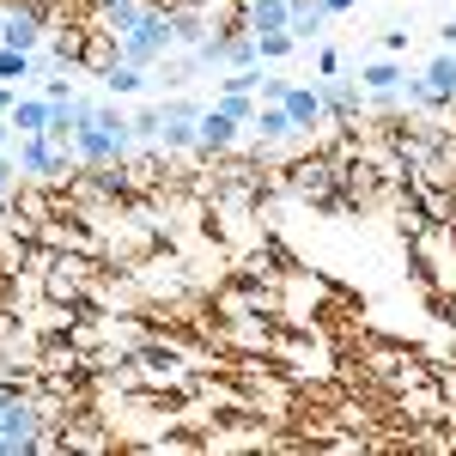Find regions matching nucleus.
Segmentation results:
<instances>
[{
  "label": "nucleus",
  "mask_w": 456,
  "mask_h": 456,
  "mask_svg": "<svg viewBox=\"0 0 456 456\" xmlns=\"http://www.w3.org/2000/svg\"><path fill=\"white\" fill-rule=\"evenodd\" d=\"M49 451V414L37 408V395H19L0 420V456H31Z\"/></svg>",
  "instance_id": "obj_1"
},
{
  "label": "nucleus",
  "mask_w": 456,
  "mask_h": 456,
  "mask_svg": "<svg viewBox=\"0 0 456 456\" xmlns=\"http://www.w3.org/2000/svg\"><path fill=\"white\" fill-rule=\"evenodd\" d=\"M68 165H79V159H73V146H61L55 134H19V171L25 176H37V183H61Z\"/></svg>",
  "instance_id": "obj_2"
},
{
  "label": "nucleus",
  "mask_w": 456,
  "mask_h": 456,
  "mask_svg": "<svg viewBox=\"0 0 456 456\" xmlns=\"http://www.w3.org/2000/svg\"><path fill=\"white\" fill-rule=\"evenodd\" d=\"M201 110L195 98H171V104H159V146L165 152H195L201 146Z\"/></svg>",
  "instance_id": "obj_3"
},
{
  "label": "nucleus",
  "mask_w": 456,
  "mask_h": 456,
  "mask_svg": "<svg viewBox=\"0 0 456 456\" xmlns=\"http://www.w3.org/2000/svg\"><path fill=\"white\" fill-rule=\"evenodd\" d=\"M128 146H134L128 134H110L104 122L92 116V122L73 134V159H79L86 171H104V165H122V159H128Z\"/></svg>",
  "instance_id": "obj_4"
},
{
  "label": "nucleus",
  "mask_w": 456,
  "mask_h": 456,
  "mask_svg": "<svg viewBox=\"0 0 456 456\" xmlns=\"http://www.w3.org/2000/svg\"><path fill=\"white\" fill-rule=\"evenodd\" d=\"M316 92H322V110H329V122H359V110H365V86L359 79H316Z\"/></svg>",
  "instance_id": "obj_5"
},
{
  "label": "nucleus",
  "mask_w": 456,
  "mask_h": 456,
  "mask_svg": "<svg viewBox=\"0 0 456 456\" xmlns=\"http://www.w3.org/2000/svg\"><path fill=\"white\" fill-rule=\"evenodd\" d=\"M238 141H244V122H238V116H225L219 104L201 110V146H195V152H232Z\"/></svg>",
  "instance_id": "obj_6"
},
{
  "label": "nucleus",
  "mask_w": 456,
  "mask_h": 456,
  "mask_svg": "<svg viewBox=\"0 0 456 456\" xmlns=\"http://www.w3.org/2000/svg\"><path fill=\"white\" fill-rule=\"evenodd\" d=\"M286 116L298 122V134H311V128H329V110H322V92L316 86H286Z\"/></svg>",
  "instance_id": "obj_7"
},
{
  "label": "nucleus",
  "mask_w": 456,
  "mask_h": 456,
  "mask_svg": "<svg viewBox=\"0 0 456 456\" xmlns=\"http://www.w3.org/2000/svg\"><path fill=\"white\" fill-rule=\"evenodd\" d=\"M359 86H365V98H378V92H402V79H408V68L389 55V61H359V73H353Z\"/></svg>",
  "instance_id": "obj_8"
},
{
  "label": "nucleus",
  "mask_w": 456,
  "mask_h": 456,
  "mask_svg": "<svg viewBox=\"0 0 456 456\" xmlns=\"http://www.w3.org/2000/svg\"><path fill=\"white\" fill-rule=\"evenodd\" d=\"M6 122H12V134H49L55 104H49V98H19V104L6 110Z\"/></svg>",
  "instance_id": "obj_9"
},
{
  "label": "nucleus",
  "mask_w": 456,
  "mask_h": 456,
  "mask_svg": "<svg viewBox=\"0 0 456 456\" xmlns=\"http://www.w3.org/2000/svg\"><path fill=\"white\" fill-rule=\"evenodd\" d=\"M256 141L262 146H286V141H298V122L286 116V104H268V110H256Z\"/></svg>",
  "instance_id": "obj_10"
},
{
  "label": "nucleus",
  "mask_w": 456,
  "mask_h": 456,
  "mask_svg": "<svg viewBox=\"0 0 456 456\" xmlns=\"http://www.w3.org/2000/svg\"><path fill=\"white\" fill-rule=\"evenodd\" d=\"M134 365H146L152 378H183V371H189L171 341H141V347H134Z\"/></svg>",
  "instance_id": "obj_11"
},
{
  "label": "nucleus",
  "mask_w": 456,
  "mask_h": 456,
  "mask_svg": "<svg viewBox=\"0 0 456 456\" xmlns=\"http://www.w3.org/2000/svg\"><path fill=\"white\" fill-rule=\"evenodd\" d=\"M292 19V0H244V31H286Z\"/></svg>",
  "instance_id": "obj_12"
},
{
  "label": "nucleus",
  "mask_w": 456,
  "mask_h": 456,
  "mask_svg": "<svg viewBox=\"0 0 456 456\" xmlns=\"http://www.w3.org/2000/svg\"><path fill=\"white\" fill-rule=\"evenodd\" d=\"M98 79H104V92H110V98H141L146 86H152V79H146V68H134V61H110V68L98 73Z\"/></svg>",
  "instance_id": "obj_13"
},
{
  "label": "nucleus",
  "mask_w": 456,
  "mask_h": 456,
  "mask_svg": "<svg viewBox=\"0 0 456 456\" xmlns=\"http://www.w3.org/2000/svg\"><path fill=\"white\" fill-rule=\"evenodd\" d=\"M426 86H432L438 110L456 104V49H444V55H432V61H426Z\"/></svg>",
  "instance_id": "obj_14"
},
{
  "label": "nucleus",
  "mask_w": 456,
  "mask_h": 456,
  "mask_svg": "<svg viewBox=\"0 0 456 456\" xmlns=\"http://www.w3.org/2000/svg\"><path fill=\"white\" fill-rule=\"evenodd\" d=\"M329 25V12H322V0H292V19H286V31L298 37V43H316Z\"/></svg>",
  "instance_id": "obj_15"
},
{
  "label": "nucleus",
  "mask_w": 456,
  "mask_h": 456,
  "mask_svg": "<svg viewBox=\"0 0 456 456\" xmlns=\"http://www.w3.org/2000/svg\"><path fill=\"white\" fill-rule=\"evenodd\" d=\"M37 68H43L37 55H25V49H6V43H0V79H6V86H19V79H31Z\"/></svg>",
  "instance_id": "obj_16"
},
{
  "label": "nucleus",
  "mask_w": 456,
  "mask_h": 456,
  "mask_svg": "<svg viewBox=\"0 0 456 456\" xmlns=\"http://www.w3.org/2000/svg\"><path fill=\"white\" fill-rule=\"evenodd\" d=\"M292 49H298L292 31H256V55H262V61H286Z\"/></svg>",
  "instance_id": "obj_17"
},
{
  "label": "nucleus",
  "mask_w": 456,
  "mask_h": 456,
  "mask_svg": "<svg viewBox=\"0 0 456 456\" xmlns=\"http://www.w3.org/2000/svg\"><path fill=\"white\" fill-rule=\"evenodd\" d=\"M213 104L225 110V116H238V122H256V98H249V92H238V86H225V92H219V98H213Z\"/></svg>",
  "instance_id": "obj_18"
},
{
  "label": "nucleus",
  "mask_w": 456,
  "mask_h": 456,
  "mask_svg": "<svg viewBox=\"0 0 456 456\" xmlns=\"http://www.w3.org/2000/svg\"><path fill=\"white\" fill-rule=\"evenodd\" d=\"M19 183H25V171H19V159H12V152H0V195H12Z\"/></svg>",
  "instance_id": "obj_19"
},
{
  "label": "nucleus",
  "mask_w": 456,
  "mask_h": 456,
  "mask_svg": "<svg viewBox=\"0 0 456 456\" xmlns=\"http://www.w3.org/2000/svg\"><path fill=\"white\" fill-rule=\"evenodd\" d=\"M335 73H341V49L322 43V49H316V79H335Z\"/></svg>",
  "instance_id": "obj_20"
},
{
  "label": "nucleus",
  "mask_w": 456,
  "mask_h": 456,
  "mask_svg": "<svg viewBox=\"0 0 456 456\" xmlns=\"http://www.w3.org/2000/svg\"><path fill=\"white\" fill-rule=\"evenodd\" d=\"M43 98H49V104H61V98H73V79H68V68L55 73V79H43Z\"/></svg>",
  "instance_id": "obj_21"
},
{
  "label": "nucleus",
  "mask_w": 456,
  "mask_h": 456,
  "mask_svg": "<svg viewBox=\"0 0 456 456\" xmlns=\"http://www.w3.org/2000/svg\"><path fill=\"white\" fill-rule=\"evenodd\" d=\"M408 37H414V31H402V25H389V31H384V49H389V55H408Z\"/></svg>",
  "instance_id": "obj_22"
},
{
  "label": "nucleus",
  "mask_w": 456,
  "mask_h": 456,
  "mask_svg": "<svg viewBox=\"0 0 456 456\" xmlns=\"http://www.w3.org/2000/svg\"><path fill=\"white\" fill-rule=\"evenodd\" d=\"M256 92H262L268 104H281V98H286V79H262V73H256Z\"/></svg>",
  "instance_id": "obj_23"
},
{
  "label": "nucleus",
  "mask_w": 456,
  "mask_h": 456,
  "mask_svg": "<svg viewBox=\"0 0 456 456\" xmlns=\"http://www.w3.org/2000/svg\"><path fill=\"white\" fill-rule=\"evenodd\" d=\"M19 395H31V389H19V384H12V378H0V420H6V408H12Z\"/></svg>",
  "instance_id": "obj_24"
},
{
  "label": "nucleus",
  "mask_w": 456,
  "mask_h": 456,
  "mask_svg": "<svg viewBox=\"0 0 456 456\" xmlns=\"http://www.w3.org/2000/svg\"><path fill=\"white\" fill-rule=\"evenodd\" d=\"M12 104H19V86H6V79H0V116H6Z\"/></svg>",
  "instance_id": "obj_25"
},
{
  "label": "nucleus",
  "mask_w": 456,
  "mask_h": 456,
  "mask_svg": "<svg viewBox=\"0 0 456 456\" xmlns=\"http://www.w3.org/2000/svg\"><path fill=\"white\" fill-rule=\"evenodd\" d=\"M353 6H359V0H322V12H329V19H341V12H353Z\"/></svg>",
  "instance_id": "obj_26"
},
{
  "label": "nucleus",
  "mask_w": 456,
  "mask_h": 456,
  "mask_svg": "<svg viewBox=\"0 0 456 456\" xmlns=\"http://www.w3.org/2000/svg\"><path fill=\"white\" fill-rule=\"evenodd\" d=\"M438 43H444V49H456V19H451V25H438Z\"/></svg>",
  "instance_id": "obj_27"
},
{
  "label": "nucleus",
  "mask_w": 456,
  "mask_h": 456,
  "mask_svg": "<svg viewBox=\"0 0 456 456\" xmlns=\"http://www.w3.org/2000/svg\"><path fill=\"white\" fill-rule=\"evenodd\" d=\"M6 146H12V122L0 116V152H6Z\"/></svg>",
  "instance_id": "obj_28"
}]
</instances>
